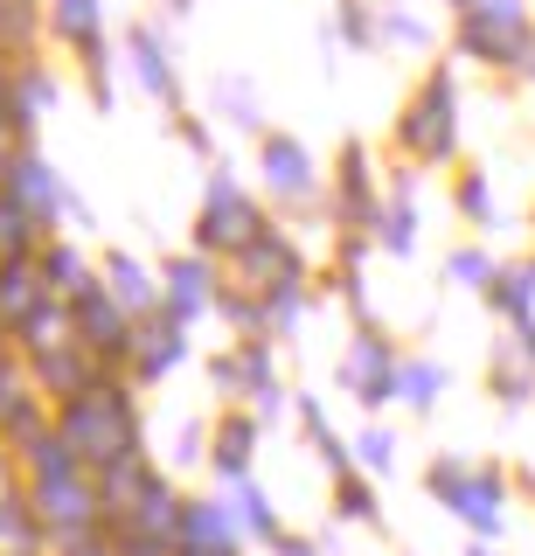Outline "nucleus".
<instances>
[{"mask_svg":"<svg viewBox=\"0 0 535 556\" xmlns=\"http://www.w3.org/2000/svg\"><path fill=\"white\" fill-rule=\"evenodd\" d=\"M390 452H396V445H390V431H361V459H369L375 473L390 466Z\"/></svg>","mask_w":535,"mask_h":556,"instance_id":"27","label":"nucleus"},{"mask_svg":"<svg viewBox=\"0 0 535 556\" xmlns=\"http://www.w3.org/2000/svg\"><path fill=\"white\" fill-rule=\"evenodd\" d=\"M473 556H494V549H487V543H473Z\"/></svg>","mask_w":535,"mask_h":556,"instance_id":"29","label":"nucleus"},{"mask_svg":"<svg viewBox=\"0 0 535 556\" xmlns=\"http://www.w3.org/2000/svg\"><path fill=\"white\" fill-rule=\"evenodd\" d=\"M175 8H188V0H175Z\"/></svg>","mask_w":535,"mask_h":556,"instance_id":"31","label":"nucleus"},{"mask_svg":"<svg viewBox=\"0 0 535 556\" xmlns=\"http://www.w3.org/2000/svg\"><path fill=\"white\" fill-rule=\"evenodd\" d=\"M63 439L71 452L84 459V473H112V466L140 459V425H132V404L118 382H91L84 396H71V410H63Z\"/></svg>","mask_w":535,"mask_h":556,"instance_id":"1","label":"nucleus"},{"mask_svg":"<svg viewBox=\"0 0 535 556\" xmlns=\"http://www.w3.org/2000/svg\"><path fill=\"white\" fill-rule=\"evenodd\" d=\"M494 306L500 313H508V320H528V292H535V265L528 271H508V278H494Z\"/></svg>","mask_w":535,"mask_h":556,"instance_id":"22","label":"nucleus"},{"mask_svg":"<svg viewBox=\"0 0 535 556\" xmlns=\"http://www.w3.org/2000/svg\"><path fill=\"white\" fill-rule=\"evenodd\" d=\"M202 306H209V271H202L195 257L167 265V313H175V320H195Z\"/></svg>","mask_w":535,"mask_h":556,"instance_id":"13","label":"nucleus"},{"mask_svg":"<svg viewBox=\"0 0 535 556\" xmlns=\"http://www.w3.org/2000/svg\"><path fill=\"white\" fill-rule=\"evenodd\" d=\"M230 494H237V521H244L251 535H265V543H279V515H271V501L257 494L251 480H230Z\"/></svg>","mask_w":535,"mask_h":556,"instance_id":"18","label":"nucleus"},{"mask_svg":"<svg viewBox=\"0 0 535 556\" xmlns=\"http://www.w3.org/2000/svg\"><path fill=\"white\" fill-rule=\"evenodd\" d=\"M36 292H42V278L28 265H0V313H8V320H28V313L42 306Z\"/></svg>","mask_w":535,"mask_h":556,"instance_id":"16","label":"nucleus"},{"mask_svg":"<svg viewBox=\"0 0 535 556\" xmlns=\"http://www.w3.org/2000/svg\"><path fill=\"white\" fill-rule=\"evenodd\" d=\"M181 362V320L167 313L161 327H140V376H167Z\"/></svg>","mask_w":535,"mask_h":556,"instance_id":"15","label":"nucleus"},{"mask_svg":"<svg viewBox=\"0 0 535 556\" xmlns=\"http://www.w3.org/2000/svg\"><path fill=\"white\" fill-rule=\"evenodd\" d=\"M105 271H112V292H118V306H147V300H153V278H147L140 265H132L126 251H112V257H105Z\"/></svg>","mask_w":535,"mask_h":556,"instance_id":"20","label":"nucleus"},{"mask_svg":"<svg viewBox=\"0 0 535 556\" xmlns=\"http://www.w3.org/2000/svg\"><path fill=\"white\" fill-rule=\"evenodd\" d=\"M14 202L28 208V216H56V202H63V188H56V174H49L36 153H28V161H14Z\"/></svg>","mask_w":535,"mask_h":556,"instance_id":"12","label":"nucleus"},{"mask_svg":"<svg viewBox=\"0 0 535 556\" xmlns=\"http://www.w3.org/2000/svg\"><path fill=\"white\" fill-rule=\"evenodd\" d=\"M396 390H404L418 410H431L438 390H445V369H438V362H404V369H396Z\"/></svg>","mask_w":535,"mask_h":556,"instance_id":"19","label":"nucleus"},{"mask_svg":"<svg viewBox=\"0 0 535 556\" xmlns=\"http://www.w3.org/2000/svg\"><path fill=\"white\" fill-rule=\"evenodd\" d=\"M271 549H279V556H320L314 543H300V535H279V543H271Z\"/></svg>","mask_w":535,"mask_h":556,"instance_id":"28","label":"nucleus"},{"mask_svg":"<svg viewBox=\"0 0 535 556\" xmlns=\"http://www.w3.org/2000/svg\"><path fill=\"white\" fill-rule=\"evenodd\" d=\"M453 8H473V0H453Z\"/></svg>","mask_w":535,"mask_h":556,"instance_id":"30","label":"nucleus"},{"mask_svg":"<svg viewBox=\"0 0 535 556\" xmlns=\"http://www.w3.org/2000/svg\"><path fill=\"white\" fill-rule=\"evenodd\" d=\"M466 56L514 63V56H528V28L522 22H500V14H466Z\"/></svg>","mask_w":535,"mask_h":556,"instance_id":"8","label":"nucleus"},{"mask_svg":"<svg viewBox=\"0 0 535 556\" xmlns=\"http://www.w3.org/2000/svg\"><path fill=\"white\" fill-rule=\"evenodd\" d=\"M257 161H265V181L279 188V195H306V188H314V161H306V147H300V139L271 132L265 147H257Z\"/></svg>","mask_w":535,"mask_h":556,"instance_id":"9","label":"nucleus"},{"mask_svg":"<svg viewBox=\"0 0 535 556\" xmlns=\"http://www.w3.org/2000/svg\"><path fill=\"white\" fill-rule=\"evenodd\" d=\"M195 237H202V251H251V243L265 237V216H257V202L230 181V174H216V181H209V202H202Z\"/></svg>","mask_w":535,"mask_h":556,"instance_id":"2","label":"nucleus"},{"mask_svg":"<svg viewBox=\"0 0 535 556\" xmlns=\"http://www.w3.org/2000/svg\"><path fill=\"white\" fill-rule=\"evenodd\" d=\"M42 271H49V286H56V292H71V300H84V292H91V271H84V257L71 251V243H56Z\"/></svg>","mask_w":535,"mask_h":556,"instance_id":"21","label":"nucleus"},{"mask_svg":"<svg viewBox=\"0 0 535 556\" xmlns=\"http://www.w3.org/2000/svg\"><path fill=\"white\" fill-rule=\"evenodd\" d=\"M445 508H453L459 521H473L480 535H500V473H466Z\"/></svg>","mask_w":535,"mask_h":556,"instance_id":"10","label":"nucleus"},{"mask_svg":"<svg viewBox=\"0 0 535 556\" xmlns=\"http://www.w3.org/2000/svg\"><path fill=\"white\" fill-rule=\"evenodd\" d=\"M383 243H390V251H410V208H404V202L383 216Z\"/></svg>","mask_w":535,"mask_h":556,"instance_id":"26","label":"nucleus"},{"mask_svg":"<svg viewBox=\"0 0 535 556\" xmlns=\"http://www.w3.org/2000/svg\"><path fill=\"white\" fill-rule=\"evenodd\" d=\"M132 70H140L147 98L175 104V63H167V49H161V35H153V28H132Z\"/></svg>","mask_w":535,"mask_h":556,"instance_id":"11","label":"nucleus"},{"mask_svg":"<svg viewBox=\"0 0 535 556\" xmlns=\"http://www.w3.org/2000/svg\"><path fill=\"white\" fill-rule=\"evenodd\" d=\"M71 320H77V341H84V348H98V355H112V362L132 348V334H140V327L126 320V306H118L112 292H98V286L77 300V313H71Z\"/></svg>","mask_w":535,"mask_h":556,"instance_id":"5","label":"nucleus"},{"mask_svg":"<svg viewBox=\"0 0 535 556\" xmlns=\"http://www.w3.org/2000/svg\"><path fill=\"white\" fill-rule=\"evenodd\" d=\"M237 529H244V521H237L230 508H216V501H188L175 556H237Z\"/></svg>","mask_w":535,"mask_h":556,"instance_id":"6","label":"nucleus"},{"mask_svg":"<svg viewBox=\"0 0 535 556\" xmlns=\"http://www.w3.org/2000/svg\"><path fill=\"white\" fill-rule=\"evenodd\" d=\"M251 452H257V425H251V417H222V431H216V473L222 480H244L251 473Z\"/></svg>","mask_w":535,"mask_h":556,"instance_id":"14","label":"nucleus"},{"mask_svg":"<svg viewBox=\"0 0 535 556\" xmlns=\"http://www.w3.org/2000/svg\"><path fill=\"white\" fill-rule=\"evenodd\" d=\"M49 14H56V35L77 49L98 42V0H49Z\"/></svg>","mask_w":535,"mask_h":556,"instance_id":"17","label":"nucleus"},{"mask_svg":"<svg viewBox=\"0 0 535 556\" xmlns=\"http://www.w3.org/2000/svg\"><path fill=\"white\" fill-rule=\"evenodd\" d=\"M404 139L424 161H445V153H453V84L445 77H431L418 91V104H410V118H404Z\"/></svg>","mask_w":535,"mask_h":556,"instance_id":"4","label":"nucleus"},{"mask_svg":"<svg viewBox=\"0 0 535 556\" xmlns=\"http://www.w3.org/2000/svg\"><path fill=\"white\" fill-rule=\"evenodd\" d=\"M453 278H459V286H494V265L480 251H459L453 257Z\"/></svg>","mask_w":535,"mask_h":556,"instance_id":"24","label":"nucleus"},{"mask_svg":"<svg viewBox=\"0 0 535 556\" xmlns=\"http://www.w3.org/2000/svg\"><path fill=\"white\" fill-rule=\"evenodd\" d=\"M459 208H466L473 223H494V195H487V181H466V188H459Z\"/></svg>","mask_w":535,"mask_h":556,"instance_id":"25","label":"nucleus"},{"mask_svg":"<svg viewBox=\"0 0 535 556\" xmlns=\"http://www.w3.org/2000/svg\"><path fill=\"white\" fill-rule=\"evenodd\" d=\"M341 515H348V521H375V494H369L355 473L341 480Z\"/></svg>","mask_w":535,"mask_h":556,"instance_id":"23","label":"nucleus"},{"mask_svg":"<svg viewBox=\"0 0 535 556\" xmlns=\"http://www.w3.org/2000/svg\"><path fill=\"white\" fill-rule=\"evenodd\" d=\"M36 515H42V535H56L63 549L84 543V535H98V529H105V515H98V480L77 473V480L36 486Z\"/></svg>","mask_w":535,"mask_h":556,"instance_id":"3","label":"nucleus"},{"mask_svg":"<svg viewBox=\"0 0 535 556\" xmlns=\"http://www.w3.org/2000/svg\"><path fill=\"white\" fill-rule=\"evenodd\" d=\"M348 390L361 396V404H383V396H396V362H390V348L375 341V334H361L348 348Z\"/></svg>","mask_w":535,"mask_h":556,"instance_id":"7","label":"nucleus"}]
</instances>
